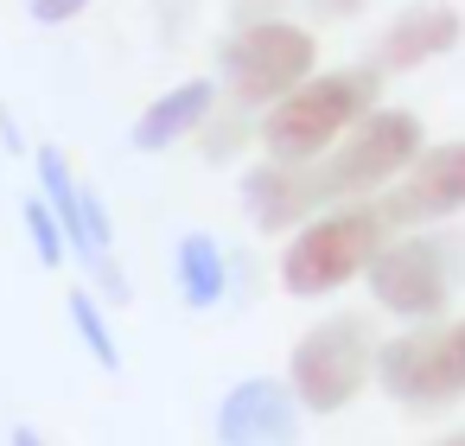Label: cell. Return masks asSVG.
<instances>
[{
    "instance_id": "obj_1",
    "label": "cell",
    "mask_w": 465,
    "mask_h": 446,
    "mask_svg": "<svg viewBox=\"0 0 465 446\" xmlns=\"http://www.w3.org/2000/svg\"><path fill=\"white\" fill-rule=\"evenodd\" d=\"M376 71L357 64V71H312L300 90H287L274 109H262L255 122V141L274 166H312L325 160L370 109H376Z\"/></svg>"
},
{
    "instance_id": "obj_2",
    "label": "cell",
    "mask_w": 465,
    "mask_h": 446,
    "mask_svg": "<svg viewBox=\"0 0 465 446\" xmlns=\"http://www.w3.org/2000/svg\"><path fill=\"white\" fill-rule=\"evenodd\" d=\"M395 236V223L382 217L376 198H357V204H331L319 211L312 223L293 230V243L281 249V287L293 300H325L351 281H363L370 255Z\"/></svg>"
},
{
    "instance_id": "obj_3",
    "label": "cell",
    "mask_w": 465,
    "mask_h": 446,
    "mask_svg": "<svg viewBox=\"0 0 465 446\" xmlns=\"http://www.w3.org/2000/svg\"><path fill=\"white\" fill-rule=\"evenodd\" d=\"M420 115L414 109H370L325 160H312V166H300L306 173V192H312V204L319 211H331V204H357V198H376L382 185H395L414 160H420Z\"/></svg>"
},
{
    "instance_id": "obj_4",
    "label": "cell",
    "mask_w": 465,
    "mask_h": 446,
    "mask_svg": "<svg viewBox=\"0 0 465 446\" xmlns=\"http://www.w3.org/2000/svg\"><path fill=\"white\" fill-rule=\"evenodd\" d=\"M459 268H465L459 236H446V230H401V236H389L370 255L363 281H370L376 312H389L401 325H433V319H446V306L459 293Z\"/></svg>"
},
{
    "instance_id": "obj_5",
    "label": "cell",
    "mask_w": 465,
    "mask_h": 446,
    "mask_svg": "<svg viewBox=\"0 0 465 446\" xmlns=\"http://www.w3.org/2000/svg\"><path fill=\"white\" fill-rule=\"evenodd\" d=\"M376 332L363 312H331L319 325H306L293 338V357H287V389L300 401V414H344L363 382L376 376Z\"/></svg>"
},
{
    "instance_id": "obj_6",
    "label": "cell",
    "mask_w": 465,
    "mask_h": 446,
    "mask_svg": "<svg viewBox=\"0 0 465 446\" xmlns=\"http://www.w3.org/2000/svg\"><path fill=\"white\" fill-rule=\"evenodd\" d=\"M376 389L414 414H440V408L465 401V312L382 338L376 344Z\"/></svg>"
},
{
    "instance_id": "obj_7",
    "label": "cell",
    "mask_w": 465,
    "mask_h": 446,
    "mask_svg": "<svg viewBox=\"0 0 465 446\" xmlns=\"http://www.w3.org/2000/svg\"><path fill=\"white\" fill-rule=\"evenodd\" d=\"M319 71V39L300 20H255L223 45V96L242 109H274Z\"/></svg>"
},
{
    "instance_id": "obj_8",
    "label": "cell",
    "mask_w": 465,
    "mask_h": 446,
    "mask_svg": "<svg viewBox=\"0 0 465 446\" xmlns=\"http://www.w3.org/2000/svg\"><path fill=\"white\" fill-rule=\"evenodd\" d=\"M33 173H39V204L58 217V230H64V249L103 281V293L122 306V300H134L128 293V274H122V262H115V223H109V211H103V198L77 179V166L64 160V147H39L33 154Z\"/></svg>"
},
{
    "instance_id": "obj_9",
    "label": "cell",
    "mask_w": 465,
    "mask_h": 446,
    "mask_svg": "<svg viewBox=\"0 0 465 446\" xmlns=\"http://www.w3.org/2000/svg\"><path fill=\"white\" fill-rule=\"evenodd\" d=\"M382 217L395 230H440L452 217H465V141H440L420 147V160L395 179L389 198H376Z\"/></svg>"
},
{
    "instance_id": "obj_10",
    "label": "cell",
    "mask_w": 465,
    "mask_h": 446,
    "mask_svg": "<svg viewBox=\"0 0 465 446\" xmlns=\"http://www.w3.org/2000/svg\"><path fill=\"white\" fill-rule=\"evenodd\" d=\"M300 401L281 376H236L217 401V446H293Z\"/></svg>"
},
{
    "instance_id": "obj_11",
    "label": "cell",
    "mask_w": 465,
    "mask_h": 446,
    "mask_svg": "<svg viewBox=\"0 0 465 446\" xmlns=\"http://www.w3.org/2000/svg\"><path fill=\"white\" fill-rule=\"evenodd\" d=\"M465 39V14L452 7V0H408V7L376 33V58L370 71L376 77H401V71H420L446 52H459Z\"/></svg>"
},
{
    "instance_id": "obj_12",
    "label": "cell",
    "mask_w": 465,
    "mask_h": 446,
    "mask_svg": "<svg viewBox=\"0 0 465 446\" xmlns=\"http://www.w3.org/2000/svg\"><path fill=\"white\" fill-rule=\"evenodd\" d=\"M211 115H217V84L211 77H185V84H173L166 96H153L134 115V134L128 141H134V154H166V147L204 134Z\"/></svg>"
},
{
    "instance_id": "obj_13",
    "label": "cell",
    "mask_w": 465,
    "mask_h": 446,
    "mask_svg": "<svg viewBox=\"0 0 465 446\" xmlns=\"http://www.w3.org/2000/svg\"><path fill=\"white\" fill-rule=\"evenodd\" d=\"M173 281H179V300L192 312H211L230 300V255L211 230H185L173 243Z\"/></svg>"
},
{
    "instance_id": "obj_14",
    "label": "cell",
    "mask_w": 465,
    "mask_h": 446,
    "mask_svg": "<svg viewBox=\"0 0 465 446\" xmlns=\"http://www.w3.org/2000/svg\"><path fill=\"white\" fill-rule=\"evenodd\" d=\"M64 319H71V332L84 338V351H90L103 370H122V344H115L109 319H103V300H96V287H64Z\"/></svg>"
},
{
    "instance_id": "obj_15",
    "label": "cell",
    "mask_w": 465,
    "mask_h": 446,
    "mask_svg": "<svg viewBox=\"0 0 465 446\" xmlns=\"http://www.w3.org/2000/svg\"><path fill=\"white\" fill-rule=\"evenodd\" d=\"M20 217H26V236H33V255H39L45 268H58V262H64V230H58V217H52L39 198H26Z\"/></svg>"
},
{
    "instance_id": "obj_16",
    "label": "cell",
    "mask_w": 465,
    "mask_h": 446,
    "mask_svg": "<svg viewBox=\"0 0 465 446\" xmlns=\"http://www.w3.org/2000/svg\"><path fill=\"white\" fill-rule=\"evenodd\" d=\"M90 7V0H26V14L39 20V26H64V20H77Z\"/></svg>"
},
{
    "instance_id": "obj_17",
    "label": "cell",
    "mask_w": 465,
    "mask_h": 446,
    "mask_svg": "<svg viewBox=\"0 0 465 446\" xmlns=\"http://www.w3.org/2000/svg\"><path fill=\"white\" fill-rule=\"evenodd\" d=\"M7 446H45V433H39V427H26V421H20V427H14V433H7Z\"/></svg>"
},
{
    "instance_id": "obj_18",
    "label": "cell",
    "mask_w": 465,
    "mask_h": 446,
    "mask_svg": "<svg viewBox=\"0 0 465 446\" xmlns=\"http://www.w3.org/2000/svg\"><path fill=\"white\" fill-rule=\"evenodd\" d=\"M0 147H14V154H20V147H26V141H20V128H14V115H7V109H0Z\"/></svg>"
},
{
    "instance_id": "obj_19",
    "label": "cell",
    "mask_w": 465,
    "mask_h": 446,
    "mask_svg": "<svg viewBox=\"0 0 465 446\" xmlns=\"http://www.w3.org/2000/svg\"><path fill=\"white\" fill-rule=\"evenodd\" d=\"M427 446H465V427H452V433H440V440H427Z\"/></svg>"
}]
</instances>
